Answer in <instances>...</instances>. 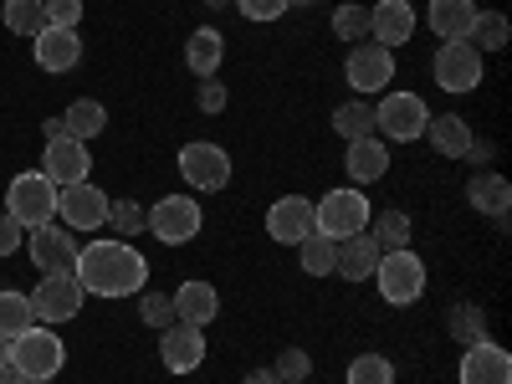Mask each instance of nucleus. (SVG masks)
<instances>
[{
	"label": "nucleus",
	"instance_id": "nucleus-1",
	"mask_svg": "<svg viewBox=\"0 0 512 384\" xmlns=\"http://www.w3.org/2000/svg\"><path fill=\"white\" fill-rule=\"evenodd\" d=\"M72 277L82 282V292L88 297H134L144 292L149 282V262L118 236H103V241H88V246H77V267Z\"/></svg>",
	"mask_w": 512,
	"mask_h": 384
},
{
	"label": "nucleus",
	"instance_id": "nucleus-2",
	"mask_svg": "<svg viewBox=\"0 0 512 384\" xmlns=\"http://www.w3.org/2000/svg\"><path fill=\"white\" fill-rule=\"evenodd\" d=\"M369 216H374V210H369V195H359V185H338V190H328L313 205V226L328 241H344V236L369 231Z\"/></svg>",
	"mask_w": 512,
	"mask_h": 384
},
{
	"label": "nucleus",
	"instance_id": "nucleus-3",
	"mask_svg": "<svg viewBox=\"0 0 512 384\" xmlns=\"http://www.w3.org/2000/svg\"><path fill=\"white\" fill-rule=\"evenodd\" d=\"M6 216H16L26 231L57 221V185L41 175V169H26V175H16L6 185Z\"/></svg>",
	"mask_w": 512,
	"mask_h": 384
},
{
	"label": "nucleus",
	"instance_id": "nucleus-4",
	"mask_svg": "<svg viewBox=\"0 0 512 384\" xmlns=\"http://www.w3.org/2000/svg\"><path fill=\"white\" fill-rule=\"evenodd\" d=\"M144 216H149L144 231H154V241H164V246H185L205 226V210H200L195 195H159Z\"/></svg>",
	"mask_w": 512,
	"mask_h": 384
},
{
	"label": "nucleus",
	"instance_id": "nucleus-5",
	"mask_svg": "<svg viewBox=\"0 0 512 384\" xmlns=\"http://www.w3.org/2000/svg\"><path fill=\"white\" fill-rule=\"evenodd\" d=\"M374 282H379V297L390 308H410V303H420V292H425V262L410 246L405 251H384L379 267H374Z\"/></svg>",
	"mask_w": 512,
	"mask_h": 384
},
{
	"label": "nucleus",
	"instance_id": "nucleus-6",
	"mask_svg": "<svg viewBox=\"0 0 512 384\" xmlns=\"http://www.w3.org/2000/svg\"><path fill=\"white\" fill-rule=\"evenodd\" d=\"M431 123V108H425L420 93H384L374 103V134H384V144H410L425 134Z\"/></svg>",
	"mask_w": 512,
	"mask_h": 384
},
{
	"label": "nucleus",
	"instance_id": "nucleus-7",
	"mask_svg": "<svg viewBox=\"0 0 512 384\" xmlns=\"http://www.w3.org/2000/svg\"><path fill=\"white\" fill-rule=\"evenodd\" d=\"M180 175H185L190 190L216 195V190L231 185V154L221 144H210V139H195V144L180 149Z\"/></svg>",
	"mask_w": 512,
	"mask_h": 384
},
{
	"label": "nucleus",
	"instance_id": "nucleus-8",
	"mask_svg": "<svg viewBox=\"0 0 512 384\" xmlns=\"http://www.w3.org/2000/svg\"><path fill=\"white\" fill-rule=\"evenodd\" d=\"M11 364L26 374V379H52L62 364H67V349L52 328H26L21 338H11Z\"/></svg>",
	"mask_w": 512,
	"mask_h": 384
},
{
	"label": "nucleus",
	"instance_id": "nucleus-9",
	"mask_svg": "<svg viewBox=\"0 0 512 384\" xmlns=\"http://www.w3.org/2000/svg\"><path fill=\"white\" fill-rule=\"evenodd\" d=\"M82 282L72 272H47L36 287H31V308H36V323H72L82 313Z\"/></svg>",
	"mask_w": 512,
	"mask_h": 384
},
{
	"label": "nucleus",
	"instance_id": "nucleus-10",
	"mask_svg": "<svg viewBox=\"0 0 512 384\" xmlns=\"http://www.w3.org/2000/svg\"><path fill=\"white\" fill-rule=\"evenodd\" d=\"M482 52L472 47V41H441V52H436V82H441V93H477L482 88Z\"/></svg>",
	"mask_w": 512,
	"mask_h": 384
},
{
	"label": "nucleus",
	"instance_id": "nucleus-11",
	"mask_svg": "<svg viewBox=\"0 0 512 384\" xmlns=\"http://www.w3.org/2000/svg\"><path fill=\"white\" fill-rule=\"evenodd\" d=\"M57 221L67 231H98L108 226V190H98L93 180H77L57 190Z\"/></svg>",
	"mask_w": 512,
	"mask_h": 384
},
{
	"label": "nucleus",
	"instance_id": "nucleus-12",
	"mask_svg": "<svg viewBox=\"0 0 512 384\" xmlns=\"http://www.w3.org/2000/svg\"><path fill=\"white\" fill-rule=\"evenodd\" d=\"M344 77H349L354 98L384 93V88H390V77H395V52L379 47V41H359V47L349 52V62H344Z\"/></svg>",
	"mask_w": 512,
	"mask_h": 384
},
{
	"label": "nucleus",
	"instance_id": "nucleus-13",
	"mask_svg": "<svg viewBox=\"0 0 512 384\" xmlns=\"http://www.w3.org/2000/svg\"><path fill=\"white\" fill-rule=\"evenodd\" d=\"M41 175H47L57 190H62V185H77V180H88V175H93V154H88V144L72 139V134L47 139V154H41Z\"/></svg>",
	"mask_w": 512,
	"mask_h": 384
},
{
	"label": "nucleus",
	"instance_id": "nucleus-14",
	"mask_svg": "<svg viewBox=\"0 0 512 384\" xmlns=\"http://www.w3.org/2000/svg\"><path fill=\"white\" fill-rule=\"evenodd\" d=\"M26 246H31V262L41 267V277H47V272H72V267H77V236H72L67 226H57V221L26 231Z\"/></svg>",
	"mask_w": 512,
	"mask_h": 384
},
{
	"label": "nucleus",
	"instance_id": "nucleus-15",
	"mask_svg": "<svg viewBox=\"0 0 512 384\" xmlns=\"http://www.w3.org/2000/svg\"><path fill=\"white\" fill-rule=\"evenodd\" d=\"M159 359L169 374H195L205 364V328L195 323H169L159 333Z\"/></svg>",
	"mask_w": 512,
	"mask_h": 384
},
{
	"label": "nucleus",
	"instance_id": "nucleus-16",
	"mask_svg": "<svg viewBox=\"0 0 512 384\" xmlns=\"http://www.w3.org/2000/svg\"><path fill=\"white\" fill-rule=\"evenodd\" d=\"M318 226H313V200L308 195H282V200H272V210H267V236L277 241V246H297L303 236H313Z\"/></svg>",
	"mask_w": 512,
	"mask_h": 384
},
{
	"label": "nucleus",
	"instance_id": "nucleus-17",
	"mask_svg": "<svg viewBox=\"0 0 512 384\" xmlns=\"http://www.w3.org/2000/svg\"><path fill=\"white\" fill-rule=\"evenodd\" d=\"M461 384H512V354L492 338L482 344H466L461 354Z\"/></svg>",
	"mask_w": 512,
	"mask_h": 384
},
{
	"label": "nucleus",
	"instance_id": "nucleus-18",
	"mask_svg": "<svg viewBox=\"0 0 512 384\" xmlns=\"http://www.w3.org/2000/svg\"><path fill=\"white\" fill-rule=\"evenodd\" d=\"M369 36L390 52L405 47V41L415 36V6L410 0H379V6H369Z\"/></svg>",
	"mask_w": 512,
	"mask_h": 384
},
{
	"label": "nucleus",
	"instance_id": "nucleus-19",
	"mask_svg": "<svg viewBox=\"0 0 512 384\" xmlns=\"http://www.w3.org/2000/svg\"><path fill=\"white\" fill-rule=\"evenodd\" d=\"M31 52H36L41 72H72L82 62V36L67 26H47L41 36H31Z\"/></svg>",
	"mask_w": 512,
	"mask_h": 384
},
{
	"label": "nucleus",
	"instance_id": "nucleus-20",
	"mask_svg": "<svg viewBox=\"0 0 512 384\" xmlns=\"http://www.w3.org/2000/svg\"><path fill=\"white\" fill-rule=\"evenodd\" d=\"M379 256H384V251L374 246V236H369V231H359V236H344V241H338V251H333V277L364 282V277H374Z\"/></svg>",
	"mask_w": 512,
	"mask_h": 384
},
{
	"label": "nucleus",
	"instance_id": "nucleus-21",
	"mask_svg": "<svg viewBox=\"0 0 512 384\" xmlns=\"http://www.w3.org/2000/svg\"><path fill=\"white\" fill-rule=\"evenodd\" d=\"M216 313H221V292L210 287V282L190 277V282L175 287V323H195V328H205V323H216Z\"/></svg>",
	"mask_w": 512,
	"mask_h": 384
},
{
	"label": "nucleus",
	"instance_id": "nucleus-22",
	"mask_svg": "<svg viewBox=\"0 0 512 384\" xmlns=\"http://www.w3.org/2000/svg\"><path fill=\"white\" fill-rule=\"evenodd\" d=\"M344 169H349V180H354V185H374V180H384V169H390V144H384L379 134L354 139L349 154H344Z\"/></svg>",
	"mask_w": 512,
	"mask_h": 384
},
{
	"label": "nucleus",
	"instance_id": "nucleus-23",
	"mask_svg": "<svg viewBox=\"0 0 512 384\" xmlns=\"http://www.w3.org/2000/svg\"><path fill=\"white\" fill-rule=\"evenodd\" d=\"M466 205H472L477 216H507L512 185H507L502 175H492V169H477V175L466 180Z\"/></svg>",
	"mask_w": 512,
	"mask_h": 384
},
{
	"label": "nucleus",
	"instance_id": "nucleus-24",
	"mask_svg": "<svg viewBox=\"0 0 512 384\" xmlns=\"http://www.w3.org/2000/svg\"><path fill=\"white\" fill-rule=\"evenodd\" d=\"M221 62H226V36H221L216 26L190 31V41H185V67H190L195 77H216Z\"/></svg>",
	"mask_w": 512,
	"mask_h": 384
},
{
	"label": "nucleus",
	"instance_id": "nucleus-25",
	"mask_svg": "<svg viewBox=\"0 0 512 384\" xmlns=\"http://www.w3.org/2000/svg\"><path fill=\"white\" fill-rule=\"evenodd\" d=\"M420 139H431V149L441 159H461L466 149H472V128H466L456 113H431V123H425Z\"/></svg>",
	"mask_w": 512,
	"mask_h": 384
},
{
	"label": "nucleus",
	"instance_id": "nucleus-26",
	"mask_svg": "<svg viewBox=\"0 0 512 384\" xmlns=\"http://www.w3.org/2000/svg\"><path fill=\"white\" fill-rule=\"evenodd\" d=\"M472 21H477L472 0H431V31L441 41H466L472 36Z\"/></svg>",
	"mask_w": 512,
	"mask_h": 384
},
{
	"label": "nucleus",
	"instance_id": "nucleus-27",
	"mask_svg": "<svg viewBox=\"0 0 512 384\" xmlns=\"http://www.w3.org/2000/svg\"><path fill=\"white\" fill-rule=\"evenodd\" d=\"M62 128H67L72 139L88 144V139H98L103 128H108V108H103L98 98H72V108L62 113Z\"/></svg>",
	"mask_w": 512,
	"mask_h": 384
},
{
	"label": "nucleus",
	"instance_id": "nucleus-28",
	"mask_svg": "<svg viewBox=\"0 0 512 384\" xmlns=\"http://www.w3.org/2000/svg\"><path fill=\"white\" fill-rule=\"evenodd\" d=\"M26 328H36V308H31V292H16V287H6L0 292V338H21Z\"/></svg>",
	"mask_w": 512,
	"mask_h": 384
},
{
	"label": "nucleus",
	"instance_id": "nucleus-29",
	"mask_svg": "<svg viewBox=\"0 0 512 384\" xmlns=\"http://www.w3.org/2000/svg\"><path fill=\"white\" fill-rule=\"evenodd\" d=\"M369 236L379 251H405L410 246V216L405 210H379V216H369Z\"/></svg>",
	"mask_w": 512,
	"mask_h": 384
},
{
	"label": "nucleus",
	"instance_id": "nucleus-30",
	"mask_svg": "<svg viewBox=\"0 0 512 384\" xmlns=\"http://www.w3.org/2000/svg\"><path fill=\"white\" fill-rule=\"evenodd\" d=\"M6 31H16V36H41L52 21H47V0H6Z\"/></svg>",
	"mask_w": 512,
	"mask_h": 384
},
{
	"label": "nucleus",
	"instance_id": "nucleus-31",
	"mask_svg": "<svg viewBox=\"0 0 512 384\" xmlns=\"http://www.w3.org/2000/svg\"><path fill=\"white\" fill-rule=\"evenodd\" d=\"M333 128H338L349 144H354V139H369V134H374V103H364V98L338 103V108H333Z\"/></svg>",
	"mask_w": 512,
	"mask_h": 384
},
{
	"label": "nucleus",
	"instance_id": "nucleus-32",
	"mask_svg": "<svg viewBox=\"0 0 512 384\" xmlns=\"http://www.w3.org/2000/svg\"><path fill=\"white\" fill-rule=\"evenodd\" d=\"M333 251H338V241H328V236H303L297 241V262H303V272L308 277H333Z\"/></svg>",
	"mask_w": 512,
	"mask_h": 384
},
{
	"label": "nucleus",
	"instance_id": "nucleus-33",
	"mask_svg": "<svg viewBox=\"0 0 512 384\" xmlns=\"http://www.w3.org/2000/svg\"><path fill=\"white\" fill-rule=\"evenodd\" d=\"M507 16L502 11H477V21H472V36H466V41H472V47L477 52H502L507 47Z\"/></svg>",
	"mask_w": 512,
	"mask_h": 384
},
{
	"label": "nucleus",
	"instance_id": "nucleus-34",
	"mask_svg": "<svg viewBox=\"0 0 512 384\" xmlns=\"http://www.w3.org/2000/svg\"><path fill=\"white\" fill-rule=\"evenodd\" d=\"M446 328H451V338H461V344H482V338H487V313H482V303H456L451 318H446Z\"/></svg>",
	"mask_w": 512,
	"mask_h": 384
},
{
	"label": "nucleus",
	"instance_id": "nucleus-35",
	"mask_svg": "<svg viewBox=\"0 0 512 384\" xmlns=\"http://www.w3.org/2000/svg\"><path fill=\"white\" fill-rule=\"evenodd\" d=\"M349 384H395V364L384 359V354H359L349 359Z\"/></svg>",
	"mask_w": 512,
	"mask_h": 384
},
{
	"label": "nucleus",
	"instance_id": "nucleus-36",
	"mask_svg": "<svg viewBox=\"0 0 512 384\" xmlns=\"http://www.w3.org/2000/svg\"><path fill=\"white\" fill-rule=\"evenodd\" d=\"M108 226H113L118 236H139V231L149 226V216H144L139 200H108Z\"/></svg>",
	"mask_w": 512,
	"mask_h": 384
},
{
	"label": "nucleus",
	"instance_id": "nucleus-37",
	"mask_svg": "<svg viewBox=\"0 0 512 384\" xmlns=\"http://www.w3.org/2000/svg\"><path fill=\"white\" fill-rule=\"evenodd\" d=\"M333 31L349 41V47H359V41H369V11L364 6H338L333 11Z\"/></svg>",
	"mask_w": 512,
	"mask_h": 384
},
{
	"label": "nucleus",
	"instance_id": "nucleus-38",
	"mask_svg": "<svg viewBox=\"0 0 512 384\" xmlns=\"http://www.w3.org/2000/svg\"><path fill=\"white\" fill-rule=\"evenodd\" d=\"M139 318L149 323V328H169V323H175V297H164V292H144L139 297Z\"/></svg>",
	"mask_w": 512,
	"mask_h": 384
},
{
	"label": "nucleus",
	"instance_id": "nucleus-39",
	"mask_svg": "<svg viewBox=\"0 0 512 384\" xmlns=\"http://www.w3.org/2000/svg\"><path fill=\"white\" fill-rule=\"evenodd\" d=\"M272 374H277L282 384L308 379V374H313V359H308V349H282V354H277V364H272Z\"/></svg>",
	"mask_w": 512,
	"mask_h": 384
},
{
	"label": "nucleus",
	"instance_id": "nucleus-40",
	"mask_svg": "<svg viewBox=\"0 0 512 384\" xmlns=\"http://www.w3.org/2000/svg\"><path fill=\"white\" fill-rule=\"evenodd\" d=\"M236 11L246 21H282L292 6H287V0H236Z\"/></svg>",
	"mask_w": 512,
	"mask_h": 384
},
{
	"label": "nucleus",
	"instance_id": "nucleus-41",
	"mask_svg": "<svg viewBox=\"0 0 512 384\" xmlns=\"http://www.w3.org/2000/svg\"><path fill=\"white\" fill-rule=\"evenodd\" d=\"M195 103L205 118H216L226 108V88H221V77H200V88H195Z\"/></svg>",
	"mask_w": 512,
	"mask_h": 384
},
{
	"label": "nucleus",
	"instance_id": "nucleus-42",
	"mask_svg": "<svg viewBox=\"0 0 512 384\" xmlns=\"http://www.w3.org/2000/svg\"><path fill=\"white\" fill-rule=\"evenodd\" d=\"M26 246V226L16 221V216H6V210H0V256H16Z\"/></svg>",
	"mask_w": 512,
	"mask_h": 384
},
{
	"label": "nucleus",
	"instance_id": "nucleus-43",
	"mask_svg": "<svg viewBox=\"0 0 512 384\" xmlns=\"http://www.w3.org/2000/svg\"><path fill=\"white\" fill-rule=\"evenodd\" d=\"M47 21L77 31V21H82V0H47Z\"/></svg>",
	"mask_w": 512,
	"mask_h": 384
},
{
	"label": "nucleus",
	"instance_id": "nucleus-44",
	"mask_svg": "<svg viewBox=\"0 0 512 384\" xmlns=\"http://www.w3.org/2000/svg\"><path fill=\"white\" fill-rule=\"evenodd\" d=\"M461 159H472V164H487V159H492V144H477V139H472V149H466Z\"/></svg>",
	"mask_w": 512,
	"mask_h": 384
},
{
	"label": "nucleus",
	"instance_id": "nucleus-45",
	"mask_svg": "<svg viewBox=\"0 0 512 384\" xmlns=\"http://www.w3.org/2000/svg\"><path fill=\"white\" fill-rule=\"evenodd\" d=\"M0 384H26V374H21V369L6 359V364H0Z\"/></svg>",
	"mask_w": 512,
	"mask_h": 384
},
{
	"label": "nucleus",
	"instance_id": "nucleus-46",
	"mask_svg": "<svg viewBox=\"0 0 512 384\" xmlns=\"http://www.w3.org/2000/svg\"><path fill=\"white\" fill-rule=\"evenodd\" d=\"M241 384H282V379H277V374H272V369H251V374H246V379H241Z\"/></svg>",
	"mask_w": 512,
	"mask_h": 384
},
{
	"label": "nucleus",
	"instance_id": "nucleus-47",
	"mask_svg": "<svg viewBox=\"0 0 512 384\" xmlns=\"http://www.w3.org/2000/svg\"><path fill=\"white\" fill-rule=\"evenodd\" d=\"M205 6H210V11H226V6H236V0H205Z\"/></svg>",
	"mask_w": 512,
	"mask_h": 384
},
{
	"label": "nucleus",
	"instance_id": "nucleus-48",
	"mask_svg": "<svg viewBox=\"0 0 512 384\" xmlns=\"http://www.w3.org/2000/svg\"><path fill=\"white\" fill-rule=\"evenodd\" d=\"M11 359V344H6V338H0V364H6Z\"/></svg>",
	"mask_w": 512,
	"mask_h": 384
},
{
	"label": "nucleus",
	"instance_id": "nucleus-49",
	"mask_svg": "<svg viewBox=\"0 0 512 384\" xmlns=\"http://www.w3.org/2000/svg\"><path fill=\"white\" fill-rule=\"evenodd\" d=\"M287 6H318V0H287Z\"/></svg>",
	"mask_w": 512,
	"mask_h": 384
},
{
	"label": "nucleus",
	"instance_id": "nucleus-50",
	"mask_svg": "<svg viewBox=\"0 0 512 384\" xmlns=\"http://www.w3.org/2000/svg\"><path fill=\"white\" fill-rule=\"evenodd\" d=\"M26 384H47V379H26Z\"/></svg>",
	"mask_w": 512,
	"mask_h": 384
}]
</instances>
